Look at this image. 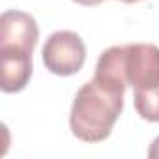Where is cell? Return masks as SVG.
Returning a JSON list of instances; mask_svg holds the SVG:
<instances>
[{
    "label": "cell",
    "mask_w": 159,
    "mask_h": 159,
    "mask_svg": "<svg viewBox=\"0 0 159 159\" xmlns=\"http://www.w3.org/2000/svg\"><path fill=\"white\" fill-rule=\"evenodd\" d=\"M124 84L105 81L94 75L84 83L71 103L69 129L83 142H103L112 133L116 120L124 109Z\"/></svg>",
    "instance_id": "cell-1"
},
{
    "label": "cell",
    "mask_w": 159,
    "mask_h": 159,
    "mask_svg": "<svg viewBox=\"0 0 159 159\" xmlns=\"http://www.w3.org/2000/svg\"><path fill=\"white\" fill-rule=\"evenodd\" d=\"M41 58L52 75L71 77L81 71L86 62V45L77 32L58 30L47 38Z\"/></svg>",
    "instance_id": "cell-2"
},
{
    "label": "cell",
    "mask_w": 159,
    "mask_h": 159,
    "mask_svg": "<svg viewBox=\"0 0 159 159\" xmlns=\"http://www.w3.org/2000/svg\"><path fill=\"white\" fill-rule=\"evenodd\" d=\"M124 71L127 86L144 92L159 86V47L153 43L124 45Z\"/></svg>",
    "instance_id": "cell-3"
},
{
    "label": "cell",
    "mask_w": 159,
    "mask_h": 159,
    "mask_svg": "<svg viewBox=\"0 0 159 159\" xmlns=\"http://www.w3.org/2000/svg\"><path fill=\"white\" fill-rule=\"evenodd\" d=\"M39 39V28L30 13L8 10L0 17V49H19L34 52Z\"/></svg>",
    "instance_id": "cell-4"
},
{
    "label": "cell",
    "mask_w": 159,
    "mask_h": 159,
    "mask_svg": "<svg viewBox=\"0 0 159 159\" xmlns=\"http://www.w3.org/2000/svg\"><path fill=\"white\" fill-rule=\"evenodd\" d=\"M2 62V88L4 94H17L26 88L34 71L32 52L19 49H0Z\"/></svg>",
    "instance_id": "cell-5"
},
{
    "label": "cell",
    "mask_w": 159,
    "mask_h": 159,
    "mask_svg": "<svg viewBox=\"0 0 159 159\" xmlns=\"http://www.w3.org/2000/svg\"><path fill=\"white\" fill-rule=\"evenodd\" d=\"M133 103L137 114L152 124H159V86L144 92L133 94Z\"/></svg>",
    "instance_id": "cell-6"
},
{
    "label": "cell",
    "mask_w": 159,
    "mask_h": 159,
    "mask_svg": "<svg viewBox=\"0 0 159 159\" xmlns=\"http://www.w3.org/2000/svg\"><path fill=\"white\" fill-rule=\"evenodd\" d=\"M148 157L159 159V135L152 140V144H150V148H148Z\"/></svg>",
    "instance_id": "cell-7"
},
{
    "label": "cell",
    "mask_w": 159,
    "mask_h": 159,
    "mask_svg": "<svg viewBox=\"0 0 159 159\" xmlns=\"http://www.w3.org/2000/svg\"><path fill=\"white\" fill-rule=\"evenodd\" d=\"M75 4H81V6H88V8H92V6H99L103 0H73Z\"/></svg>",
    "instance_id": "cell-8"
},
{
    "label": "cell",
    "mask_w": 159,
    "mask_h": 159,
    "mask_svg": "<svg viewBox=\"0 0 159 159\" xmlns=\"http://www.w3.org/2000/svg\"><path fill=\"white\" fill-rule=\"evenodd\" d=\"M120 2H124V4H137V2H140V0H120Z\"/></svg>",
    "instance_id": "cell-9"
}]
</instances>
